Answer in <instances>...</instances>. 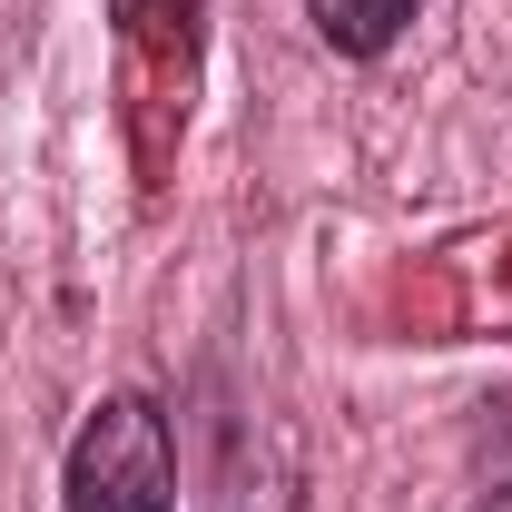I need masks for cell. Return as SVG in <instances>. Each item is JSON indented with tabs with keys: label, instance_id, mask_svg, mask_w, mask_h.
<instances>
[{
	"label": "cell",
	"instance_id": "6da1fadb",
	"mask_svg": "<svg viewBox=\"0 0 512 512\" xmlns=\"http://www.w3.org/2000/svg\"><path fill=\"white\" fill-rule=\"evenodd\" d=\"M109 50H119V138L138 188L158 197L178 168V138L207 69V0H109Z\"/></svg>",
	"mask_w": 512,
	"mask_h": 512
},
{
	"label": "cell",
	"instance_id": "7a4b0ae2",
	"mask_svg": "<svg viewBox=\"0 0 512 512\" xmlns=\"http://www.w3.org/2000/svg\"><path fill=\"white\" fill-rule=\"evenodd\" d=\"M60 512H178V434L158 394H99L69 434Z\"/></svg>",
	"mask_w": 512,
	"mask_h": 512
},
{
	"label": "cell",
	"instance_id": "3957f363",
	"mask_svg": "<svg viewBox=\"0 0 512 512\" xmlns=\"http://www.w3.org/2000/svg\"><path fill=\"white\" fill-rule=\"evenodd\" d=\"M414 10H424V0H306V20H316V40L335 60H384V50L414 30Z\"/></svg>",
	"mask_w": 512,
	"mask_h": 512
},
{
	"label": "cell",
	"instance_id": "277c9868",
	"mask_svg": "<svg viewBox=\"0 0 512 512\" xmlns=\"http://www.w3.org/2000/svg\"><path fill=\"white\" fill-rule=\"evenodd\" d=\"M473 512H512V483H493V493H483V503H473Z\"/></svg>",
	"mask_w": 512,
	"mask_h": 512
},
{
	"label": "cell",
	"instance_id": "5b68a950",
	"mask_svg": "<svg viewBox=\"0 0 512 512\" xmlns=\"http://www.w3.org/2000/svg\"><path fill=\"white\" fill-rule=\"evenodd\" d=\"M503 306H512V256H503Z\"/></svg>",
	"mask_w": 512,
	"mask_h": 512
}]
</instances>
